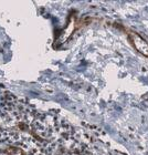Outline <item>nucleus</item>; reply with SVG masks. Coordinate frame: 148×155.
Here are the masks:
<instances>
[{
    "label": "nucleus",
    "mask_w": 148,
    "mask_h": 155,
    "mask_svg": "<svg viewBox=\"0 0 148 155\" xmlns=\"http://www.w3.org/2000/svg\"><path fill=\"white\" fill-rule=\"evenodd\" d=\"M130 37V41H132L133 45L136 48V50H138L140 53H143L144 55L148 57V43L142 38L140 36H138L137 33L130 32L129 33Z\"/></svg>",
    "instance_id": "nucleus-1"
}]
</instances>
